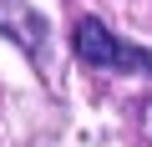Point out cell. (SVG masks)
<instances>
[{
  "instance_id": "cell-1",
  "label": "cell",
  "mask_w": 152,
  "mask_h": 147,
  "mask_svg": "<svg viewBox=\"0 0 152 147\" xmlns=\"http://www.w3.org/2000/svg\"><path fill=\"white\" fill-rule=\"evenodd\" d=\"M71 46L86 66H102V71H127V76H152V51L147 46H132L122 41L112 26H102L96 15H81L71 31Z\"/></svg>"
}]
</instances>
